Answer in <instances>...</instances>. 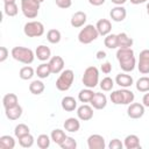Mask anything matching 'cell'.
<instances>
[{"instance_id": "cell-4", "label": "cell", "mask_w": 149, "mask_h": 149, "mask_svg": "<svg viewBox=\"0 0 149 149\" xmlns=\"http://www.w3.org/2000/svg\"><path fill=\"white\" fill-rule=\"evenodd\" d=\"M81 81H83L85 87L94 88L99 83V70L93 65L86 68L84 73H83Z\"/></svg>"}, {"instance_id": "cell-14", "label": "cell", "mask_w": 149, "mask_h": 149, "mask_svg": "<svg viewBox=\"0 0 149 149\" xmlns=\"http://www.w3.org/2000/svg\"><path fill=\"white\" fill-rule=\"evenodd\" d=\"M109 16L115 22H122L127 16V10L123 6H115L111 9Z\"/></svg>"}, {"instance_id": "cell-18", "label": "cell", "mask_w": 149, "mask_h": 149, "mask_svg": "<svg viewBox=\"0 0 149 149\" xmlns=\"http://www.w3.org/2000/svg\"><path fill=\"white\" fill-rule=\"evenodd\" d=\"M35 56L37 57L38 61L45 62V61H48V59L51 58V50L49 49V47L41 44V45H38V47L36 48V50H35Z\"/></svg>"}, {"instance_id": "cell-46", "label": "cell", "mask_w": 149, "mask_h": 149, "mask_svg": "<svg viewBox=\"0 0 149 149\" xmlns=\"http://www.w3.org/2000/svg\"><path fill=\"white\" fill-rule=\"evenodd\" d=\"M142 104L144 105V107H149V91L148 93H146L142 98Z\"/></svg>"}, {"instance_id": "cell-38", "label": "cell", "mask_w": 149, "mask_h": 149, "mask_svg": "<svg viewBox=\"0 0 149 149\" xmlns=\"http://www.w3.org/2000/svg\"><path fill=\"white\" fill-rule=\"evenodd\" d=\"M113 86H114V80L111 77H105L100 81V88L102 91H105V92L112 91L113 90Z\"/></svg>"}, {"instance_id": "cell-22", "label": "cell", "mask_w": 149, "mask_h": 149, "mask_svg": "<svg viewBox=\"0 0 149 149\" xmlns=\"http://www.w3.org/2000/svg\"><path fill=\"white\" fill-rule=\"evenodd\" d=\"M61 105H62V108H63L64 111H66V112H72V111H74V109L77 108V100H76L73 97L68 95V97H64V98L62 99Z\"/></svg>"}, {"instance_id": "cell-39", "label": "cell", "mask_w": 149, "mask_h": 149, "mask_svg": "<svg viewBox=\"0 0 149 149\" xmlns=\"http://www.w3.org/2000/svg\"><path fill=\"white\" fill-rule=\"evenodd\" d=\"M121 94H122V99H123V105H129L135 99L134 93L128 88H122L121 87Z\"/></svg>"}, {"instance_id": "cell-37", "label": "cell", "mask_w": 149, "mask_h": 149, "mask_svg": "<svg viewBox=\"0 0 149 149\" xmlns=\"http://www.w3.org/2000/svg\"><path fill=\"white\" fill-rule=\"evenodd\" d=\"M30 133V129H29V127L27 126V125H24V123H19V125H16L15 126V128H14V135L19 139V137H21V136H23V135H26V134H29Z\"/></svg>"}, {"instance_id": "cell-24", "label": "cell", "mask_w": 149, "mask_h": 149, "mask_svg": "<svg viewBox=\"0 0 149 149\" xmlns=\"http://www.w3.org/2000/svg\"><path fill=\"white\" fill-rule=\"evenodd\" d=\"M36 74L38 78L41 79H45L48 78L50 74H51V70H50V66H49V63H42L40 64L37 68H36Z\"/></svg>"}, {"instance_id": "cell-20", "label": "cell", "mask_w": 149, "mask_h": 149, "mask_svg": "<svg viewBox=\"0 0 149 149\" xmlns=\"http://www.w3.org/2000/svg\"><path fill=\"white\" fill-rule=\"evenodd\" d=\"M123 147L126 149H140L141 148V144H140L139 136L135 135V134L127 135L125 137V141H123Z\"/></svg>"}, {"instance_id": "cell-13", "label": "cell", "mask_w": 149, "mask_h": 149, "mask_svg": "<svg viewBox=\"0 0 149 149\" xmlns=\"http://www.w3.org/2000/svg\"><path fill=\"white\" fill-rule=\"evenodd\" d=\"M91 102V106L95 109H104L106 106H107V98L104 93H100V92H95L92 100L90 101Z\"/></svg>"}, {"instance_id": "cell-19", "label": "cell", "mask_w": 149, "mask_h": 149, "mask_svg": "<svg viewBox=\"0 0 149 149\" xmlns=\"http://www.w3.org/2000/svg\"><path fill=\"white\" fill-rule=\"evenodd\" d=\"M22 112H23V109H22V107H21L19 104L15 105V106L5 108V113H6L7 119H9V120H12V121L20 119L21 115H22Z\"/></svg>"}, {"instance_id": "cell-10", "label": "cell", "mask_w": 149, "mask_h": 149, "mask_svg": "<svg viewBox=\"0 0 149 149\" xmlns=\"http://www.w3.org/2000/svg\"><path fill=\"white\" fill-rule=\"evenodd\" d=\"M87 147L88 149H105L106 142L102 135L92 134L87 137Z\"/></svg>"}, {"instance_id": "cell-16", "label": "cell", "mask_w": 149, "mask_h": 149, "mask_svg": "<svg viewBox=\"0 0 149 149\" xmlns=\"http://www.w3.org/2000/svg\"><path fill=\"white\" fill-rule=\"evenodd\" d=\"M86 20H87V15L85 12H81V10H78L72 16H71V26L73 28H80L83 27L85 23H86Z\"/></svg>"}, {"instance_id": "cell-5", "label": "cell", "mask_w": 149, "mask_h": 149, "mask_svg": "<svg viewBox=\"0 0 149 149\" xmlns=\"http://www.w3.org/2000/svg\"><path fill=\"white\" fill-rule=\"evenodd\" d=\"M73 79H74V73H73L72 70H70V69L63 70L61 72V74H59V77L56 80V87H57V90H59L62 92L68 91L72 86Z\"/></svg>"}, {"instance_id": "cell-30", "label": "cell", "mask_w": 149, "mask_h": 149, "mask_svg": "<svg viewBox=\"0 0 149 149\" xmlns=\"http://www.w3.org/2000/svg\"><path fill=\"white\" fill-rule=\"evenodd\" d=\"M94 93H95V92H93L92 88L86 87V88L79 91V93H78V99H79V101H81V102H90V101L92 100Z\"/></svg>"}, {"instance_id": "cell-1", "label": "cell", "mask_w": 149, "mask_h": 149, "mask_svg": "<svg viewBox=\"0 0 149 149\" xmlns=\"http://www.w3.org/2000/svg\"><path fill=\"white\" fill-rule=\"evenodd\" d=\"M116 59L123 72H132L136 65V58L132 48H119L116 51Z\"/></svg>"}, {"instance_id": "cell-43", "label": "cell", "mask_w": 149, "mask_h": 149, "mask_svg": "<svg viewBox=\"0 0 149 149\" xmlns=\"http://www.w3.org/2000/svg\"><path fill=\"white\" fill-rule=\"evenodd\" d=\"M55 1H56L57 7L63 8V9H66V8L71 7V5H72V1L71 0H55Z\"/></svg>"}, {"instance_id": "cell-17", "label": "cell", "mask_w": 149, "mask_h": 149, "mask_svg": "<svg viewBox=\"0 0 149 149\" xmlns=\"http://www.w3.org/2000/svg\"><path fill=\"white\" fill-rule=\"evenodd\" d=\"M95 27H97V30H98L99 35H101V36H106V35L111 34V31H112V23L107 19L98 20Z\"/></svg>"}, {"instance_id": "cell-41", "label": "cell", "mask_w": 149, "mask_h": 149, "mask_svg": "<svg viewBox=\"0 0 149 149\" xmlns=\"http://www.w3.org/2000/svg\"><path fill=\"white\" fill-rule=\"evenodd\" d=\"M111 101L114 105H123V100H122V94H121V90H115L111 93L109 95Z\"/></svg>"}, {"instance_id": "cell-52", "label": "cell", "mask_w": 149, "mask_h": 149, "mask_svg": "<svg viewBox=\"0 0 149 149\" xmlns=\"http://www.w3.org/2000/svg\"><path fill=\"white\" fill-rule=\"evenodd\" d=\"M147 13H148V15H149V2L147 3Z\"/></svg>"}, {"instance_id": "cell-2", "label": "cell", "mask_w": 149, "mask_h": 149, "mask_svg": "<svg viewBox=\"0 0 149 149\" xmlns=\"http://www.w3.org/2000/svg\"><path fill=\"white\" fill-rule=\"evenodd\" d=\"M10 55L15 61L27 65L31 64L35 58V52L26 47H14L10 51Z\"/></svg>"}, {"instance_id": "cell-12", "label": "cell", "mask_w": 149, "mask_h": 149, "mask_svg": "<svg viewBox=\"0 0 149 149\" xmlns=\"http://www.w3.org/2000/svg\"><path fill=\"white\" fill-rule=\"evenodd\" d=\"M77 116L81 121H88L93 118V107L90 105H81L77 108Z\"/></svg>"}, {"instance_id": "cell-49", "label": "cell", "mask_w": 149, "mask_h": 149, "mask_svg": "<svg viewBox=\"0 0 149 149\" xmlns=\"http://www.w3.org/2000/svg\"><path fill=\"white\" fill-rule=\"evenodd\" d=\"M114 5H116V6H122L123 3H126L127 2V0H111Z\"/></svg>"}, {"instance_id": "cell-11", "label": "cell", "mask_w": 149, "mask_h": 149, "mask_svg": "<svg viewBox=\"0 0 149 149\" xmlns=\"http://www.w3.org/2000/svg\"><path fill=\"white\" fill-rule=\"evenodd\" d=\"M49 66H50V70H51V73H55V74H58L61 73L63 70H64V65H65V62L63 59V57L61 56H52L50 59H49Z\"/></svg>"}, {"instance_id": "cell-33", "label": "cell", "mask_w": 149, "mask_h": 149, "mask_svg": "<svg viewBox=\"0 0 149 149\" xmlns=\"http://www.w3.org/2000/svg\"><path fill=\"white\" fill-rule=\"evenodd\" d=\"M34 73H35L34 69L31 66H29V65H26V66L21 68L20 71H19V76H20V78L22 80H29V79H31L34 77Z\"/></svg>"}, {"instance_id": "cell-35", "label": "cell", "mask_w": 149, "mask_h": 149, "mask_svg": "<svg viewBox=\"0 0 149 149\" xmlns=\"http://www.w3.org/2000/svg\"><path fill=\"white\" fill-rule=\"evenodd\" d=\"M17 140H19V143H20V146L22 148H30L34 144V141H35L34 136L30 133L29 134H26V135H23L21 137H19Z\"/></svg>"}, {"instance_id": "cell-29", "label": "cell", "mask_w": 149, "mask_h": 149, "mask_svg": "<svg viewBox=\"0 0 149 149\" xmlns=\"http://www.w3.org/2000/svg\"><path fill=\"white\" fill-rule=\"evenodd\" d=\"M104 44L108 49H116V48H119V45H118V35L116 34H108V35H106L105 40H104Z\"/></svg>"}, {"instance_id": "cell-53", "label": "cell", "mask_w": 149, "mask_h": 149, "mask_svg": "<svg viewBox=\"0 0 149 149\" xmlns=\"http://www.w3.org/2000/svg\"><path fill=\"white\" fill-rule=\"evenodd\" d=\"M35 1H37V2H40V3H42L44 0H35Z\"/></svg>"}, {"instance_id": "cell-6", "label": "cell", "mask_w": 149, "mask_h": 149, "mask_svg": "<svg viewBox=\"0 0 149 149\" xmlns=\"http://www.w3.org/2000/svg\"><path fill=\"white\" fill-rule=\"evenodd\" d=\"M40 5L35 0H21V10L27 19H35L38 15Z\"/></svg>"}, {"instance_id": "cell-34", "label": "cell", "mask_w": 149, "mask_h": 149, "mask_svg": "<svg viewBox=\"0 0 149 149\" xmlns=\"http://www.w3.org/2000/svg\"><path fill=\"white\" fill-rule=\"evenodd\" d=\"M3 12L7 16H15L19 13V7L16 5V2H9V3H5L3 6Z\"/></svg>"}, {"instance_id": "cell-51", "label": "cell", "mask_w": 149, "mask_h": 149, "mask_svg": "<svg viewBox=\"0 0 149 149\" xmlns=\"http://www.w3.org/2000/svg\"><path fill=\"white\" fill-rule=\"evenodd\" d=\"M9 2H15V0H3V3H9Z\"/></svg>"}, {"instance_id": "cell-48", "label": "cell", "mask_w": 149, "mask_h": 149, "mask_svg": "<svg viewBox=\"0 0 149 149\" xmlns=\"http://www.w3.org/2000/svg\"><path fill=\"white\" fill-rule=\"evenodd\" d=\"M95 57H97V59H104V58H106V52L102 50H99L95 54Z\"/></svg>"}, {"instance_id": "cell-47", "label": "cell", "mask_w": 149, "mask_h": 149, "mask_svg": "<svg viewBox=\"0 0 149 149\" xmlns=\"http://www.w3.org/2000/svg\"><path fill=\"white\" fill-rule=\"evenodd\" d=\"M106 0H88V2L92 5V6H101L105 3Z\"/></svg>"}, {"instance_id": "cell-23", "label": "cell", "mask_w": 149, "mask_h": 149, "mask_svg": "<svg viewBox=\"0 0 149 149\" xmlns=\"http://www.w3.org/2000/svg\"><path fill=\"white\" fill-rule=\"evenodd\" d=\"M118 35V45L119 48H132L133 45V38L129 37L126 33H119Z\"/></svg>"}, {"instance_id": "cell-3", "label": "cell", "mask_w": 149, "mask_h": 149, "mask_svg": "<svg viewBox=\"0 0 149 149\" xmlns=\"http://www.w3.org/2000/svg\"><path fill=\"white\" fill-rule=\"evenodd\" d=\"M99 36V33L97 30V27L93 24H86L78 34V41L81 44H90L93 41H95Z\"/></svg>"}, {"instance_id": "cell-36", "label": "cell", "mask_w": 149, "mask_h": 149, "mask_svg": "<svg viewBox=\"0 0 149 149\" xmlns=\"http://www.w3.org/2000/svg\"><path fill=\"white\" fill-rule=\"evenodd\" d=\"M51 137H49L47 134H41L37 136V147L40 149H47L50 147Z\"/></svg>"}, {"instance_id": "cell-40", "label": "cell", "mask_w": 149, "mask_h": 149, "mask_svg": "<svg viewBox=\"0 0 149 149\" xmlns=\"http://www.w3.org/2000/svg\"><path fill=\"white\" fill-rule=\"evenodd\" d=\"M59 147L62 149H76L77 148V142L73 137L71 136H66V139L63 141V143L59 144Z\"/></svg>"}, {"instance_id": "cell-50", "label": "cell", "mask_w": 149, "mask_h": 149, "mask_svg": "<svg viewBox=\"0 0 149 149\" xmlns=\"http://www.w3.org/2000/svg\"><path fill=\"white\" fill-rule=\"evenodd\" d=\"M133 5H140V3H144V2H147L148 0H129Z\"/></svg>"}, {"instance_id": "cell-21", "label": "cell", "mask_w": 149, "mask_h": 149, "mask_svg": "<svg viewBox=\"0 0 149 149\" xmlns=\"http://www.w3.org/2000/svg\"><path fill=\"white\" fill-rule=\"evenodd\" d=\"M80 128V122L77 118H68L64 121V129L70 133H76Z\"/></svg>"}, {"instance_id": "cell-15", "label": "cell", "mask_w": 149, "mask_h": 149, "mask_svg": "<svg viewBox=\"0 0 149 149\" xmlns=\"http://www.w3.org/2000/svg\"><path fill=\"white\" fill-rule=\"evenodd\" d=\"M115 83L122 87V88H128L134 84V79L130 74H127V72H122V73H118L115 77Z\"/></svg>"}, {"instance_id": "cell-45", "label": "cell", "mask_w": 149, "mask_h": 149, "mask_svg": "<svg viewBox=\"0 0 149 149\" xmlns=\"http://www.w3.org/2000/svg\"><path fill=\"white\" fill-rule=\"evenodd\" d=\"M100 70L102 71V73H105V74H109V73L112 72V64H111L109 62H105V63L101 64Z\"/></svg>"}, {"instance_id": "cell-9", "label": "cell", "mask_w": 149, "mask_h": 149, "mask_svg": "<svg viewBox=\"0 0 149 149\" xmlns=\"http://www.w3.org/2000/svg\"><path fill=\"white\" fill-rule=\"evenodd\" d=\"M127 115L130 119H140L144 115V105L140 102H132L128 105Z\"/></svg>"}, {"instance_id": "cell-42", "label": "cell", "mask_w": 149, "mask_h": 149, "mask_svg": "<svg viewBox=\"0 0 149 149\" xmlns=\"http://www.w3.org/2000/svg\"><path fill=\"white\" fill-rule=\"evenodd\" d=\"M108 148H109V149H122V148H123V143H122L119 139H113V140L109 142Z\"/></svg>"}, {"instance_id": "cell-44", "label": "cell", "mask_w": 149, "mask_h": 149, "mask_svg": "<svg viewBox=\"0 0 149 149\" xmlns=\"http://www.w3.org/2000/svg\"><path fill=\"white\" fill-rule=\"evenodd\" d=\"M9 56V51L6 47H1L0 48V63H3Z\"/></svg>"}, {"instance_id": "cell-28", "label": "cell", "mask_w": 149, "mask_h": 149, "mask_svg": "<svg viewBox=\"0 0 149 149\" xmlns=\"http://www.w3.org/2000/svg\"><path fill=\"white\" fill-rule=\"evenodd\" d=\"M50 137H51V140L56 143V144H61V143H63V141L66 139V134H65V132L64 130H62V129H59V128H57V129H54L52 132H51V135H50Z\"/></svg>"}, {"instance_id": "cell-31", "label": "cell", "mask_w": 149, "mask_h": 149, "mask_svg": "<svg viewBox=\"0 0 149 149\" xmlns=\"http://www.w3.org/2000/svg\"><path fill=\"white\" fill-rule=\"evenodd\" d=\"M135 86H136V90L139 92H143V93L148 92L149 91V77L143 76V77L139 78Z\"/></svg>"}, {"instance_id": "cell-8", "label": "cell", "mask_w": 149, "mask_h": 149, "mask_svg": "<svg viewBox=\"0 0 149 149\" xmlns=\"http://www.w3.org/2000/svg\"><path fill=\"white\" fill-rule=\"evenodd\" d=\"M137 69L142 74L149 73V49H144L140 52L137 61Z\"/></svg>"}, {"instance_id": "cell-32", "label": "cell", "mask_w": 149, "mask_h": 149, "mask_svg": "<svg viewBox=\"0 0 149 149\" xmlns=\"http://www.w3.org/2000/svg\"><path fill=\"white\" fill-rule=\"evenodd\" d=\"M61 38H62V34H61V31L58 29H50V30H48V33H47V40L51 44L59 43Z\"/></svg>"}, {"instance_id": "cell-26", "label": "cell", "mask_w": 149, "mask_h": 149, "mask_svg": "<svg viewBox=\"0 0 149 149\" xmlns=\"http://www.w3.org/2000/svg\"><path fill=\"white\" fill-rule=\"evenodd\" d=\"M17 104H19V98H17V95L15 93H7L2 98V105H3L5 108L15 106Z\"/></svg>"}, {"instance_id": "cell-7", "label": "cell", "mask_w": 149, "mask_h": 149, "mask_svg": "<svg viewBox=\"0 0 149 149\" xmlns=\"http://www.w3.org/2000/svg\"><path fill=\"white\" fill-rule=\"evenodd\" d=\"M23 33L28 37H40L44 34V26L40 21H29L24 24Z\"/></svg>"}, {"instance_id": "cell-27", "label": "cell", "mask_w": 149, "mask_h": 149, "mask_svg": "<svg viewBox=\"0 0 149 149\" xmlns=\"http://www.w3.org/2000/svg\"><path fill=\"white\" fill-rule=\"evenodd\" d=\"M15 140L10 135H2L0 136V148L1 149H14Z\"/></svg>"}, {"instance_id": "cell-25", "label": "cell", "mask_w": 149, "mask_h": 149, "mask_svg": "<svg viewBox=\"0 0 149 149\" xmlns=\"http://www.w3.org/2000/svg\"><path fill=\"white\" fill-rule=\"evenodd\" d=\"M44 88H45V85L43 84L42 80H37L36 79V80H33L29 84V91H30V93H33L35 95H38V94L43 93Z\"/></svg>"}]
</instances>
